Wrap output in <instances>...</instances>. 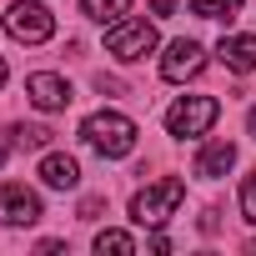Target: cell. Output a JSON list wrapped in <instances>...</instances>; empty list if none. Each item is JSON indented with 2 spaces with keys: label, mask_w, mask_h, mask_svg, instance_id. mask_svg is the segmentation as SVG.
I'll use <instances>...</instances> for the list:
<instances>
[{
  "label": "cell",
  "mask_w": 256,
  "mask_h": 256,
  "mask_svg": "<svg viewBox=\"0 0 256 256\" xmlns=\"http://www.w3.org/2000/svg\"><path fill=\"white\" fill-rule=\"evenodd\" d=\"M136 120L131 116H120V110H96V116H86L80 120V141L96 151V156H106V161H120V156H131L136 151Z\"/></svg>",
  "instance_id": "cell-1"
},
{
  "label": "cell",
  "mask_w": 256,
  "mask_h": 256,
  "mask_svg": "<svg viewBox=\"0 0 256 256\" xmlns=\"http://www.w3.org/2000/svg\"><path fill=\"white\" fill-rule=\"evenodd\" d=\"M181 201H186V181L166 176V181H156V186H146V191L131 196V221L136 226H166Z\"/></svg>",
  "instance_id": "cell-2"
},
{
  "label": "cell",
  "mask_w": 256,
  "mask_h": 256,
  "mask_svg": "<svg viewBox=\"0 0 256 256\" xmlns=\"http://www.w3.org/2000/svg\"><path fill=\"white\" fill-rule=\"evenodd\" d=\"M216 116H221V100L216 96H181L171 110H166V131L171 136H206L211 126H216Z\"/></svg>",
  "instance_id": "cell-3"
},
{
  "label": "cell",
  "mask_w": 256,
  "mask_h": 256,
  "mask_svg": "<svg viewBox=\"0 0 256 256\" xmlns=\"http://www.w3.org/2000/svg\"><path fill=\"white\" fill-rule=\"evenodd\" d=\"M6 30L20 46H40V40L56 36V16L40 6V0H16V6L6 10Z\"/></svg>",
  "instance_id": "cell-4"
},
{
  "label": "cell",
  "mask_w": 256,
  "mask_h": 256,
  "mask_svg": "<svg viewBox=\"0 0 256 256\" xmlns=\"http://www.w3.org/2000/svg\"><path fill=\"white\" fill-rule=\"evenodd\" d=\"M106 50L116 56V60H146L151 50H156V26L151 20H116L110 30H106Z\"/></svg>",
  "instance_id": "cell-5"
},
{
  "label": "cell",
  "mask_w": 256,
  "mask_h": 256,
  "mask_svg": "<svg viewBox=\"0 0 256 256\" xmlns=\"http://www.w3.org/2000/svg\"><path fill=\"white\" fill-rule=\"evenodd\" d=\"M40 216H46L40 196L26 181H0V221H6V226H36Z\"/></svg>",
  "instance_id": "cell-6"
},
{
  "label": "cell",
  "mask_w": 256,
  "mask_h": 256,
  "mask_svg": "<svg viewBox=\"0 0 256 256\" xmlns=\"http://www.w3.org/2000/svg\"><path fill=\"white\" fill-rule=\"evenodd\" d=\"M206 70V50L196 46V40H171L166 46V56H161V76L166 80H191V76H201Z\"/></svg>",
  "instance_id": "cell-7"
},
{
  "label": "cell",
  "mask_w": 256,
  "mask_h": 256,
  "mask_svg": "<svg viewBox=\"0 0 256 256\" xmlns=\"http://www.w3.org/2000/svg\"><path fill=\"white\" fill-rule=\"evenodd\" d=\"M26 96H30L36 110H66V106H70V80L56 76V70H36V76L26 80Z\"/></svg>",
  "instance_id": "cell-8"
},
{
  "label": "cell",
  "mask_w": 256,
  "mask_h": 256,
  "mask_svg": "<svg viewBox=\"0 0 256 256\" xmlns=\"http://www.w3.org/2000/svg\"><path fill=\"white\" fill-rule=\"evenodd\" d=\"M40 181H46L50 191H76V186H80V166H76V156H66V151L40 156Z\"/></svg>",
  "instance_id": "cell-9"
},
{
  "label": "cell",
  "mask_w": 256,
  "mask_h": 256,
  "mask_svg": "<svg viewBox=\"0 0 256 256\" xmlns=\"http://www.w3.org/2000/svg\"><path fill=\"white\" fill-rule=\"evenodd\" d=\"M231 166H236V146H231V141H206V146L196 151V176H206V181L226 176Z\"/></svg>",
  "instance_id": "cell-10"
},
{
  "label": "cell",
  "mask_w": 256,
  "mask_h": 256,
  "mask_svg": "<svg viewBox=\"0 0 256 256\" xmlns=\"http://www.w3.org/2000/svg\"><path fill=\"white\" fill-rule=\"evenodd\" d=\"M216 56H221L226 70L246 76V70H256V36H226V40L216 46Z\"/></svg>",
  "instance_id": "cell-11"
},
{
  "label": "cell",
  "mask_w": 256,
  "mask_h": 256,
  "mask_svg": "<svg viewBox=\"0 0 256 256\" xmlns=\"http://www.w3.org/2000/svg\"><path fill=\"white\" fill-rule=\"evenodd\" d=\"M76 6H80V16H90V20H126V16H131V0H76Z\"/></svg>",
  "instance_id": "cell-12"
},
{
  "label": "cell",
  "mask_w": 256,
  "mask_h": 256,
  "mask_svg": "<svg viewBox=\"0 0 256 256\" xmlns=\"http://www.w3.org/2000/svg\"><path fill=\"white\" fill-rule=\"evenodd\" d=\"M191 10H196L201 20H236L241 0H191Z\"/></svg>",
  "instance_id": "cell-13"
},
{
  "label": "cell",
  "mask_w": 256,
  "mask_h": 256,
  "mask_svg": "<svg viewBox=\"0 0 256 256\" xmlns=\"http://www.w3.org/2000/svg\"><path fill=\"white\" fill-rule=\"evenodd\" d=\"M10 141H16L20 151H46V146H50V131H46V126H16Z\"/></svg>",
  "instance_id": "cell-14"
},
{
  "label": "cell",
  "mask_w": 256,
  "mask_h": 256,
  "mask_svg": "<svg viewBox=\"0 0 256 256\" xmlns=\"http://www.w3.org/2000/svg\"><path fill=\"white\" fill-rule=\"evenodd\" d=\"M96 251H100V256H106V251L131 256V251H136V236H126V231H100V236H96Z\"/></svg>",
  "instance_id": "cell-15"
},
{
  "label": "cell",
  "mask_w": 256,
  "mask_h": 256,
  "mask_svg": "<svg viewBox=\"0 0 256 256\" xmlns=\"http://www.w3.org/2000/svg\"><path fill=\"white\" fill-rule=\"evenodd\" d=\"M241 216H246V221L256 226V171H251V176L241 181Z\"/></svg>",
  "instance_id": "cell-16"
},
{
  "label": "cell",
  "mask_w": 256,
  "mask_h": 256,
  "mask_svg": "<svg viewBox=\"0 0 256 256\" xmlns=\"http://www.w3.org/2000/svg\"><path fill=\"white\" fill-rule=\"evenodd\" d=\"M100 211H106V196H86L80 201V221H96Z\"/></svg>",
  "instance_id": "cell-17"
},
{
  "label": "cell",
  "mask_w": 256,
  "mask_h": 256,
  "mask_svg": "<svg viewBox=\"0 0 256 256\" xmlns=\"http://www.w3.org/2000/svg\"><path fill=\"white\" fill-rule=\"evenodd\" d=\"M151 10L156 16H176V0H151Z\"/></svg>",
  "instance_id": "cell-18"
},
{
  "label": "cell",
  "mask_w": 256,
  "mask_h": 256,
  "mask_svg": "<svg viewBox=\"0 0 256 256\" xmlns=\"http://www.w3.org/2000/svg\"><path fill=\"white\" fill-rule=\"evenodd\" d=\"M246 131H251V136H256V106H251V110H246Z\"/></svg>",
  "instance_id": "cell-19"
},
{
  "label": "cell",
  "mask_w": 256,
  "mask_h": 256,
  "mask_svg": "<svg viewBox=\"0 0 256 256\" xmlns=\"http://www.w3.org/2000/svg\"><path fill=\"white\" fill-rule=\"evenodd\" d=\"M6 76H10V70H6V60H0V86H6Z\"/></svg>",
  "instance_id": "cell-20"
},
{
  "label": "cell",
  "mask_w": 256,
  "mask_h": 256,
  "mask_svg": "<svg viewBox=\"0 0 256 256\" xmlns=\"http://www.w3.org/2000/svg\"><path fill=\"white\" fill-rule=\"evenodd\" d=\"M251 251H256V241H251Z\"/></svg>",
  "instance_id": "cell-21"
}]
</instances>
